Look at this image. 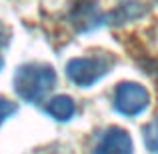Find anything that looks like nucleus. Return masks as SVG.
Returning a JSON list of instances; mask_svg holds the SVG:
<instances>
[{"label": "nucleus", "instance_id": "nucleus-1", "mask_svg": "<svg viewBox=\"0 0 158 154\" xmlns=\"http://www.w3.org/2000/svg\"><path fill=\"white\" fill-rule=\"evenodd\" d=\"M56 84V72L50 64L28 62L16 68L14 90L24 102H40Z\"/></svg>", "mask_w": 158, "mask_h": 154}, {"label": "nucleus", "instance_id": "nucleus-2", "mask_svg": "<svg viewBox=\"0 0 158 154\" xmlns=\"http://www.w3.org/2000/svg\"><path fill=\"white\" fill-rule=\"evenodd\" d=\"M112 68V58L108 56H82L72 58L66 64V74L76 86L88 88L102 76H106Z\"/></svg>", "mask_w": 158, "mask_h": 154}, {"label": "nucleus", "instance_id": "nucleus-3", "mask_svg": "<svg viewBox=\"0 0 158 154\" xmlns=\"http://www.w3.org/2000/svg\"><path fill=\"white\" fill-rule=\"evenodd\" d=\"M150 104V94L138 82H120L114 90V108L124 116H138Z\"/></svg>", "mask_w": 158, "mask_h": 154}, {"label": "nucleus", "instance_id": "nucleus-4", "mask_svg": "<svg viewBox=\"0 0 158 154\" xmlns=\"http://www.w3.org/2000/svg\"><path fill=\"white\" fill-rule=\"evenodd\" d=\"M68 20L76 28V32H90L108 24V12H102L94 0H78L70 10Z\"/></svg>", "mask_w": 158, "mask_h": 154}, {"label": "nucleus", "instance_id": "nucleus-5", "mask_svg": "<svg viewBox=\"0 0 158 154\" xmlns=\"http://www.w3.org/2000/svg\"><path fill=\"white\" fill-rule=\"evenodd\" d=\"M132 138L124 128L110 126L98 136L92 154H132Z\"/></svg>", "mask_w": 158, "mask_h": 154}, {"label": "nucleus", "instance_id": "nucleus-6", "mask_svg": "<svg viewBox=\"0 0 158 154\" xmlns=\"http://www.w3.org/2000/svg\"><path fill=\"white\" fill-rule=\"evenodd\" d=\"M44 110H46V114H50L52 118L60 120V122H66V120H70L74 116V112H76V104L70 96H66V94H60V96H54L48 100V104L44 106Z\"/></svg>", "mask_w": 158, "mask_h": 154}, {"label": "nucleus", "instance_id": "nucleus-7", "mask_svg": "<svg viewBox=\"0 0 158 154\" xmlns=\"http://www.w3.org/2000/svg\"><path fill=\"white\" fill-rule=\"evenodd\" d=\"M142 12H144L142 4H138V2H124V4H120L116 10L108 12V24L128 22V20H132V18H138Z\"/></svg>", "mask_w": 158, "mask_h": 154}, {"label": "nucleus", "instance_id": "nucleus-8", "mask_svg": "<svg viewBox=\"0 0 158 154\" xmlns=\"http://www.w3.org/2000/svg\"><path fill=\"white\" fill-rule=\"evenodd\" d=\"M142 138L148 150L152 154H158V116L142 128Z\"/></svg>", "mask_w": 158, "mask_h": 154}, {"label": "nucleus", "instance_id": "nucleus-9", "mask_svg": "<svg viewBox=\"0 0 158 154\" xmlns=\"http://www.w3.org/2000/svg\"><path fill=\"white\" fill-rule=\"evenodd\" d=\"M16 112H18L16 102H12V100H8V98L0 96V126H2V124L6 122L12 114H16Z\"/></svg>", "mask_w": 158, "mask_h": 154}, {"label": "nucleus", "instance_id": "nucleus-10", "mask_svg": "<svg viewBox=\"0 0 158 154\" xmlns=\"http://www.w3.org/2000/svg\"><path fill=\"white\" fill-rule=\"evenodd\" d=\"M8 42H10V28L4 22H0V68L4 66V54L2 52L8 46Z\"/></svg>", "mask_w": 158, "mask_h": 154}]
</instances>
